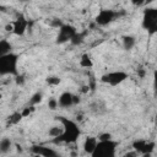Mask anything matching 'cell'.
I'll use <instances>...</instances> for the list:
<instances>
[{
  "label": "cell",
  "instance_id": "f1b7e54d",
  "mask_svg": "<svg viewBox=\"0 0 157 157\" xmlns=\"http://www.w3.org/2000/svg\"><path fill=\"white\" fill-rule=\"evenodd\" d=\"M137 75H139L140 77H144V76H145V70H144V69H139V70H137Z\"/></svg>",
  "mask_w": 157,
  "mask_h": 157
},
{
  "label": "cell",
  "instance_id": "d4e9b609",
  "mask_svg": "<svg viewBox=\"0 0 157 157\" xmlns=\"http://www.w3.org/2000/svg\"><path fill=\"white\" fill-rule=\"evenodd\" d=\"M63 25H64V23H63L60 20H58V18L53 20V22H52V26H53V27H56V28H60Z\"/></svg>",
  "mask_w": 157,
  "mask_h": 157
},
{
  "label": "cell",
  "instance_id": "2e32d148",
  "mask_svg": "<svg viewBox=\"0 0 157 157\" xmlns=\"http://www.w3.org/2000/svg\"><path fill=\"white\" fill-rule=\"evenodd\" d=\"M80 65L82 67H86V69H90L93 66V63H92V59L90 58L88 54H82L81 59H80Z\"/></svg>",
  "mask_w": 157,
  "mask_h": 157
},
{
  "label": "cell",
  "instance_id": "603a6c76",
  "mask_svg": "<svg viewBox=\"0 0 157 157\" xmlns=\"http://www.w3.org/2000/svg\"><path fill=\"white\" fill-rule=\"evenodd\" d=\"M33 110H34V107H32V105H31V107H27V108H25V109L21 112V115H22V118H26V117H28V115H29V114H31Z\"/></svg>",
  "mask_w": 157,
  "mask_h": 157
},
{
  "label": "cell",
  "instance_id": "5bb4252c",
  "mask_svg": "<svg viewBox=\"0 0 157 157\" xmlns=\"http://www.w3.org/2000/svg\"><path fill=\"white\" fill-rule=\"evenodd\" d=\"M135 43H136L135 37H132V36H124L123 37V48L125 50H131L134 48Z\"/></svg>",
  "mask_w": 157,
  "mask_h": 157
},
{
  "label": "cell",
  "instance_id": "9a60e30c",
  "mask_svg": "<svg viewBox=\"0 0 157 157\" xmlns=\"http://www.w3.org/2000/svg\"><path fill=\"white\" fill-rule=\"evenodd\" d=\"M146 142H147V140H144V139L135 140V141L132 142V148H134V151H136L137 153H142V152H144V148H145Z\"/></svg>",
  "mask_w": 157,
  "mask_h": 157
},
{
  "label": "cell",
  "instance_id": "ac0fdd59",
  "mask_svg": "<svg viewBox=\"0 0 157 157\" xmlns=\"http://www.w3.org/2000/svg\"><path fill=\"white\" fill-rule=\"evenodd\" d=\"M61 132H63V128H61V126H58V125H54V126H52V128L49 129L48 135H49L50 137L55 139V137L60 136V135H61Z\"/></svg>",
  "mask_w": 157,
  "mask_h": 157
},
{
  "label": "cell",
  "instance_id": "44dd1931",
  "mask_svg": "<svg viewBox=\"0 0 157 157\" xmlns=\"http://www.w3.org/2000/svg\"><path fill=\"white\" fill-rule=\"evenodd\" d=\"M21 119H22L21 112H16V113H13V114L10 117V124H17Z\"/></svg>",
  "mask_w": 157,
  "mask_h": 157
},
{
  "label": "cell",
  "instance_id": "e0dca14e",
  "mask_svg": "<svg viewBox=\"0 0 157 157\" xmlns=\"http://www.w3.org/2000/svg\"><path fill=\"white\" fill-rule=\"evenodd\" d=\"M85 36H86V32H77V33L74 36V38L70 40L71 44H74V45H80V44L85 40Z\"/></svg>",
  "mask_w": 157,
  "mask_h": 157
},
{
  "label": "cell",
  "instance_id": "484cf974",
  "mask_svg": "<svg viewBox=\"0 0 157 157\" xmlns=\"http://www.w3.org/2000/svg\"><path fill=\"white\" fill-rule=\"evenodd\" d=\"M137 156H139V153L136 151H130V152H126L123 157H137Z\"/></svg>",
  "mask_w": 157,
  "mask_h": 157
},
{
  "label": "cell",
  "instance_id": "5b68a950",
  "mask_svg": "<svg viewBox=\"0 0 157 157\" xmlns=\"http://www.w3.org/2000/svg\"><path fill=\"white\" fill-rule=\"evenodd\" d=\"M119 16H120V13L114 11V10H112V9H102L97 13L94 21H96V23L98 26H107V25L112 23Z\"/></svg>",
  "mask_w": 157,
  "mask_h": 157
},
{
  "label": "cell",
  "instance_id": "83f0119b",
  "mask_svg": "<svg viewBox=\"0 0 157 157\" xmlns=\"http://www.w3.org/2000/svg\"><path fill=\"white\" fill-rule=\"evenodd\" d=\"M72 102H74V105L77 104V103H80V97L76 96V94H74V96H72Z\"/></svg>",
  "mask_w": 157,
  "mask_h": 157
},
{
  "label": "cell",
  "instance_id": "30bf717a",
  "mask_svg": "<svg viewBox=\"0 0 157 157\" xmlns=\"http://www.w3.org/2000/svg\"><path fill=\"white\" fill-rule=\"evenodd\" d=\"M72 93L71 92H63L60 96H59V99H58V105L61 107V108H69L71 105H74V102H72Z\"/></svg>",
  "mask_w": 157,
  "mask_h": 157
},
{
  "label": "cell",
  "instance_id": "cb8c5ba5",
  "mask_svg": "<svg viewBox=\"0 0 157 157\" xmlns=\"http://www.w3.org/2000/svg\"><path fill=\"white\" fill-rule=\"evenodd\" d=\"M112 139V135L109 134V132H103V134H101L99 136H98V141H107V140H110Z\"/></svg>",
  "mask_w": 157,
  "mask_h": 157
},
{
  "label": "cell",
  "instance_id": "f546056e",
  "mask_svg": "<svg viewBox=\"0 0 157 157\" xmlns=\"http://www.w3.org/2000/svg\"><path fill=\"white\" fill-rule=\"evenodd\" d=\"M5 29H6L7 32H12V25H11V23H7V25L5 26Z\"/></svg>",
  "mask_w": 157,
  "mask_h": 157
},
{
  "label": "cell",
  "instance_id": "1f68e13d",
  "mask_svg": "<svg viewBox=\"0 0 157 157\" xmlns=\"http://www.w3.org/2000/svg\"><path fill=\"white\" fill-rule=\"evenodd\" d=\"M2 10H4V6H2V5H0V12H1Z\"/></svg>",
  "mask_w": 157,
  "mask_h": 157
},
{
  "label": "cell",
  "instance_id": "7a4b0ae2",
  "mask_svg": "<svg viewBox=\"0 0 157 157\" xmlns=\"http://www.w3.org/2000/svg\"><path fill=\"white\" fill-rule=\"evenodd\" d=\"M18 65V55L15 53H9L0 58V75H18L17 70Z\"/></svg>",
  "mask_w": 157,
  "mask_h": 157
},
{
  "label": "cell",
  "instance_id": "3957f363",
  "mask_svg": "<svg viewBox=\"0 0 157 157\" xmlns=\"http://www.w3.org/2000/svg\"><path fill=\"white\" fill-rule=\"evenodd\" d=\"M118 142L113 139L107 141H98L93 152L91 153V157H115Z\"/></svg>",
  "mask_w": 157,
  "mask_h": 157
},
{
  "label": "cell",
  "instance_id": "8fae6325",
  "mask_svg": "<svg viewBox=\"0 0 157 157\" xmlns=\"http://www.w3.org/2000/svg\"><path fill=\"white\" fill-rule=\"evenodd\" d=\"M97 142H98L97 137H94V136H87L86 140H85V142H83V151H85L86 153L91 155V153L93 152V150H94Z\"/></svg>",
  "mask_w": 157,
  "mask_h": 157
},
{
  "label": "cell",
  "instance_id": "d6a6232c",
  "mask_svg": "<svg viewBox=\"0 0 157 157\" xmlns=\"http://www.w3.org/2000/svg\"><path fill=\"white\" fill-rule=\"evenodd\" d=\"M1 98H2V94H1V93H0V99H1Z\"/></svg>",
  "mask_w": 157,
  "mask_h": 157
},
{
  "label": "cell",
  "instance_id": "9c48e42d",
  "mask_svg": "<svg viewBox=\"0 0 157 157\" xmlns=\"http://www.w3.org/2000/svg\"><path fill=\"white\" fill-rule=\"evenodd\" d=\"M31 151L39 157H61V155L59 152H56L54 148L48 147V146H42V145L32 146Z\"/></svg>",
  "mask_w": 157,
  "mask_h": 157
},
{
  "label": "cell",
  "instance_id": "277c9868",
  "mask_svg": "<svg viewBox=\"0 0 157 157\" xmlns=\"http://www.w3.org/2000/svg\"><path fill=\"white\" fill-rule=\"evenodd\" d=\"M142 27L148 32L150 36L157 32V9L147 7L142 15Z\"/></svg>",
  "mask_w": 157,
  "mask_h": 157
},
{
  "label": "cell",
  "instance_id": "4316f807",
  "mask_svg": "<svg viewBox=\"0 0 157 157\" xmlns=\"http://www.w3.org/2000/svg\"><path fill=\"white\" fill-rule=\"evenodd\" d=\"M23 76H18L17 75V77H16V82H17V85H22L23 83Z\"/></svg>",
  "mask_w": 157,
  "mask_h": 157
},
{
  "label": "cell",
  "instance_id": "7402d4cb",
  "mask_svg": "<svg viewBox=\"0 0 157 157\" xmlns=\"http://www.w3.org/2000/svg\"><path fill=\"white\" fill-rule=\"evenodd\" d=\"M48 107H49V109L55 110V109L58 108V99H55V98L52 97V98L48 101Z\"/></svg>",
  "mask_w": 157,
  "mask_h": 157
},
{
  "label": "cell",
  "instance_id": "6da1fadb",
  "mask_svg": "<svg viewBox=\"0 0 157 157\" xmlns=\"http://www.w3.org/2000/svg\"><path fill=\"white\" fill-rule=\"evenodd\" d=\"M58 120L61 124L63 132L60 136L53 139L52 141L54 144H75L81 135V130L76 124V121L66 117H58Z\"/></svg>",
  "mask_w": 157,
  "mask_h": 157
},
{
  "label": "cell",
  "instance_id": "d6986e66",
  "mask_svg": "<svg viewBox=\"0 0 157 157\" xmlns=\"http://www.w3.org/2000/svg\"><path fill=\"white\" fill-rule=\"evenodd\" d=\"M42 99H43V94H42V92H36V93L29 98V104H31L32 107H34L36 104L40 103Z\"/></svg>",
  "mask_w": 157,
  "mask_h": 157
},
{
  "label": "cell",
  "instance_id": "ba28073f",
  "mask_svg": "<svg viewBox=\"0 0 157 157\" xmlns=\"http://www.w3.org/2000/svg\"><path fill=\"white\" fill-rule=\"evenodd\" d=\"M11 25H12V32L16 36H23L29 26V22L23 15H20L13 22H11Z\"/></svg>",
  "mask_w": 157,
  "mask_h": 157
},
{
  "label": "cell",
  "instance_id": "ffe728a7",
  "mask_svg": "<svg viewBox=\"0 0 157 157\" xmlns=\"http://www.w3.org/2000/svg\"><path fill=\"white\" fill-rule=\"evenodd\" d=\"M45 81H47V83L50 85V86H56V85L60 83V78H59L58 76H48Z\"/></svg>",
  "mask_w": 157,
  "mask_h": 157
},
{
  "label": "cell",
  "instance_id": "7c38bea8",
  "mask_svg": "<svg viewBox=\"0 0 157 157\" xmlns=\"http://www.w3.org/2000/svg\"><path fill=\"white\" fill-rule=\"evenodd\" d=\"M11 147H12V141H11V139H9V137H2V139L0 140V153H1V155H6L7 152H10Z\"/></svg>",
  "mask_w": 157,
  "mask_h": 157
},
{
  "label": "cell",
  "instance_id": "8992f818",
  "mask_svg": "<svg viewBox=\"0 0 157 157\" xmlns=\"http://www.w3.org/2000/svg\"><path fill=\"white\" fill-rule=\"evenodd\" d=\"M126 78H129V75L126 72L119 70V71H110L108 74L102 75L101 81L104 83H108L110 86H118L121 82H124Z\"/></svg>",
  "mask_w": 157,
  "mask_h": 157
},
{
  "label": "cell",
  "instance_id": "52a82bcc",
  "mask_svg": "<svg viewBox=\"0 0 157 157\" xmlns=\"http://www.w3.org/2000/svg\"><path fill=\"white\" fill-rule=\"evenodd\" d=\"M76 33H77V29L72 25L64 23L59 28V32H58V36H56V43L58 44H63V43L70 42Z\"/></svg>",
  "mask_w": 157,
  "mask_h": 157
},
{
  "label": "cell",
  "instance_id": "4dcf8cb0",
  "mask_svg": "<svg viewBox=\"0 0 157 157\" xmlns=\"http://www.w3.org/2000/svg\"><path fill=\"white\" fill-rule=\"evenodd\" d=\"M16 147H17V151H18V152H22V148H21V146L16 145Z\"/></svg>",
  "mask_w": 157,
  "mask_h": 157
},
{
  "label": "cell",
  "instance_id": "4fadbf2b",
  "mask_svg": "<svg viewBox=\"0 0 157 157\" xmlns=\"http://www.w3.org/2000/svg\"><path fill=\"white\" fill-rule=\"evenodd\" d=\"M11 49H12V45L9 40L6 39H0V58L11 53Z\"/></svg>",
  "mask_w": 157,
  "mask_h": 157
}]
</instances>
